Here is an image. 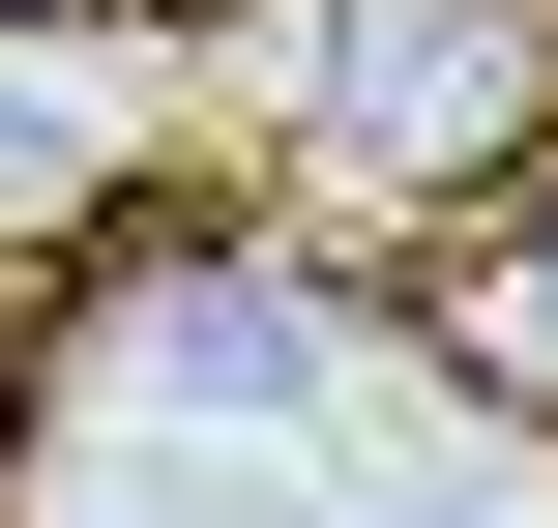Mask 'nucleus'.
I'll return each mask as SVG.
<instances>
[{"instance_id": "f257e3e1", "label": "nucleus", "mask_w": 558, "mask_h": 528, "mask_svg": "<svg viewBox=\"0 0 558 528\" xmlns=\"http://www.w3.org/2000/svg\"><path fill=\"white\" fill-rule=\"evenodd\" d=\"M177 118H206V59H177L147 0H0V294H59V265L147 206Z\"/></svg>"}, {"instance_id": "f03ea898", "label": "nucleus", "mask_w": 558, "mask_h": 528, "mask_svg": "<svg viewBox=\"0 0 558 528\" xmlns=\"http://www.w3.org/2000/svg\"><path fill=\"white\" fill-rule=\"evenodd\" d=\"M500 118H530V29H500V0H324V118H294V176H324V206H441Z\"/></svg>"}]
</instances>
